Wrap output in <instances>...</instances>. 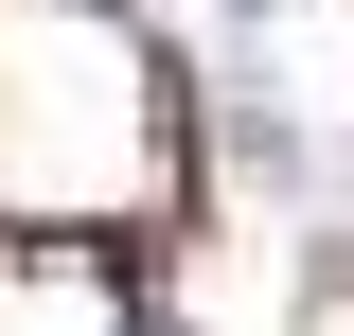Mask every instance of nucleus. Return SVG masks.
I'll return each instance as SVG.
<instances>
[{
  "label": "nucleus",
  "instance_id": "1",
  "mask_svg": "<svg viewBox=\"0 0 354 336\" xmlns=\"http://www.w3.org/2000/svg\"><path fill=\"white\" fill-rule=\"evenodd\" d=\"M124 336H177V319H160V301H124Z\"/></svg>",
  "mask_w": 354,
  "mask_h": 336
}]
</instances>
